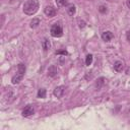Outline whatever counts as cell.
Masks as SVG:
<instances>
[{"label":"cell","instance_id":"obj_12","mask_svg":"<svg viewBox=\"0 0 130 130\" xmlns=\"http://www.w3.org/2000/svg\"><path fill=\"white\" fill-rule=\"evenodd\" d=\"M17 72H19V73L24 75V73H25V65L22 64V63H19L17 65Z\"/></svg>","mask_w":130,"mask_h":130},{"label":"cell","instance_id":"obj_1","mask_svg":"<svg viewBox=\"0 0 130 130\" xmlns=\"http://www.w3.org/2000/svg\"><path fill=\"white\" fill-rule=\"evenodd\" d=\"M40 7L39 0H26L22 6V10L26 15H34L38 12Z\"/></svg>","mask_w":130,"mask_h":130},{"label":"cell","instance_id":"obj_13","mask_svg":"<svg viewBox=\"0 0 130 130\" xmlns=\"http://www.w3.org/2000/svg\"><path fill=\"white\" fill-rule=\"evenodd\" d=\"M46 93H47V91H46L45 88H40L38 90V98L44 99V98H46Z\"/></svg>","mask_w":130,"mask_h":130},{"label":"cell","instance_id":"obj_10","mask_svg":"<svg viewBox=\"0 0 130 130\" xmlns=\"http://www.w3.org/2000/svg\"><path fill=\"white\" fill-rule=\"evenodd\" d=\"M42 47H43V49H44L45 51H48V50L51 48V43H50V41H49L48 39H44V41H43V43H42Z\"/></svg>","mask_w":130,"mask_h":130},{"label":"cell","instance_id":"obj_22","mask_svg":"<svg viewBox=\"0 0 130 130\" xmlns=\"http://www.w3.org/2000/svg\"><path fill=\"white\" fill-rule=\"evenodd\" d=\"M126 4H127V6H128V8H130V0H127V2H126Z\"/></svg>","mask_w":130,"mask_h":130},{"label":"cell","instance_id":"obj_4","mask_svg":"<svg viewBox=\"0 0 130 130\" xmlns=\"http://www.w3.org/2000/svg\"><path fill=\"white\" fill-rule=\"evenodd\" d=\"M34 108L30 106V105H28V106H26L23 110H22V116L23 117H28V116H31L32 114H34Z\"/></svg>","mask_w":130,"mask_h":130},{"label":"cell","instance_id":"obj_21","mask_svg":"<svg viewBox=\"0 0 130 130\" xmlns=\"http://www.w3.org/2000/svg\"><path fill=\"white\" fill-rule=\"evenodd\" d=\"M127 40L130 42V30H129V31H127Z\"/></svg>","mask_w":130,"mask_h":130},{"label":"cell","instance_id":"obj_18","mask_svg":"<svg viewBox=\"0 0 130 130\" xmlns=\"http://www.w3.org/2000/svg\"><path fill=\"white\" fill-rule=\"evenodd\" d=\"M99 11H100L101 13H106V12H107V7L104 6V5H101L100 8H99Z\"/></svg>","mask_w":130,"mask_h":130},{"label":"cell","instance_id":"obj_9","mask_svg":"<svg viewBox=\"0 0 130 130\" xmlns=\"http://www.w3.org/2000/svg\"><path fill=\"white\" fill-rule=\"evenodd\" d=\"M75 12H76V7H75V5H73V4L68 5V7H67V13H68L70 16H73V15L75 14Z\"/></svg>","mask_w":130,"mask_h":130},{"label":"cell","instance_id":"obj_3","mask_svg":"<svg viewBox=\"0 0 130 130\" xmlns=\"http://www.w3.org/2000/svg\"><path fill=\"white\" fill-rule=\"evenodd\" d=\"M44 12H45V14H46L48 17H53V16H55V14H56V9H55L52 5H47V6L45 7V9H44Z\"/></svg>","mask_w":130,"mask_h":130},{"label":"cell","instance_id":"obj_15","mask_svg":"<svg viewBox=\"0 0 130 130\" xmlns=\"http://www.w3.org/2000/svg\"><path fill=\"white\" fill-rule=\"evenodd\" d=\"M104 80H105L104 77H100V78L96 80V82H95V87H96V89H100V88L102 87V85L104 84Z\"/></svg>","mask_w":130,"mask_h":130},{"label":"cell","instance_id":"obj_16","mask_svg":"<svg viewBox=\"0 0 130 130\" xmlns=\"http://www.w3.org/2000/svg\"><path fill=\"white\" fill-rule=\"evenodd\" d=\"M92 59H93L92 55H91V54H88V55L86 56V59H85V64H86L87 66H89V65L92 63Z\"/></svg>","mask_w":130,"mask_h":130},{"label":"cell","instance_id":"obj_11","mask_svg":"<svg viewBox=\"0 0 130 130\" xmlns=\"http://www.w3.org/2000/svg\"><path fill=\"white\" fill-rule=\"evenodd\" d=\"M114 69L117 71V72H120L123 70V63L121 61H116L115 64H114Z\"/></svg>","mask_w":130,"mask_h":130},{"label":"cell","instance_id":"obj_6","mask_svg":"<svg viewBox=\"0 0 130 130\" xmlns=\"http://www.w3.org/2000/svg\"><path fill=\"white\" fill-rule=\"evenodd\" d=\"M23 76H24L23 74L17 72V73H16L14 76H12V78H11V82H12V84H18V83L22 80Z\"/></svg>","mask_w":130,"mask_h":130},{"label":"cell","instance_id":"obj_5","mask_svg":"<svg viewBox=\"0 0 130 130\" xmlns=\"http://www.w3.org/2000/svg\"><path fill=\"white\" fill-rule=\"evenodd\" d=\"M113 38H114V35H113V32L110 31V30L104 31V32L102 34V39H103V41H105V42H110Z\"/></svg>","mask_w":130,"mask_h":130},{"label":"cell","instance_id":"obj_2","mask_svg":"<svg viewBox=\"0 0 130 130\" xmlns=\"http://www.w3.org/2000/svg\"><path fill=\"white\" fill-rule=\"evenodd\" d=\"M50 32H51V36L52 37H54V38H60L63 35L62 26L60 24H58V23H55L54 25H52Z\"/></svg>","mask_w":130,"mask_h":130},{"label":"cell","instance_id":"obj_17","mask_svg":"<svg viewBox=\"0 0 130 130\" xmlns=\"http://www.w3.org/2000/svg\"><path fill=\"white\" fill-rule=\"evenodd\" d=\"M55 1H56V4L58 7H62V6L67 5V0H55Z\"/></svg>","mask_w":130,"mask_h":130},{"label":"cell","instance_id":"obj_19","mask_svg":"<svg viewBox=\"0 0 130 130\" xmlns=\"http://www.w3.org/2000/svg\"><path fill=\"white\" fill-rule=\"evenodd\" d=\"M56 54H57V55H64V56H65V55H67L68 53H67L66 50H62V51H57Z\"/></svg>","mask_w":130,"mask_h":130},{"label":"cell","instance_id":"obj_14","mask_svg":"<svg viewBox=\"0 0 130 130\" xmlns=\"http://www.w3.org/2000/svg\"><path fill=\"white\" fill-rule=\"evenodd\" d=\"M39 24H40V19L39 18H34L31 21H30V27L31 28H35V27H37V26H39Z\"/></svg>","mask_w":130,"mask_h":130},{"label":"cell","instance_id":"obj_8","mask_svg":"<svg viewBox=\"0 0 130 130\" xmlns=\"http://www.w3.org/2000/svg\"><path fill=\"white\" fill-rule=\"evenodd\" d=\"M57 74H58V70H57L56 66H54V65L50 66L49 69H48V75L50 77H55Z\"/></svg>","mask_w":130,"mask_h":130},{"label":"cell","instance_id":"obj_20","mask_svg":"<svg viewBox=\"0 0 130 130\" xmlns=\"http://www.w3.org/2000/svg\"><path fill=\"white\" fill-rule=\"evenodd\" d=\"M85 24H86V23H85V21H83V20H79V21H78V25H79L80 28H83V27L85 26Z\"/></svg>","mask_w":130,"mask_h":130},{"label":"cell","instance_id":"obj_23","mask_svg":"<svg viewBox=\"0 0 130 130\" xmlns=\"http://www.w3.org/2000/svg\"><path fill=\"white\" fill-rule=\"evenodd\" d=\"M108 1H110V2H112V1H114V0H108Z\"/></svg>","mask_w":130,"mask_h":130},{"label":"cell","instance_id":"obj_7","mask_svg":"<svg viewBox=\"0 0 130 130\" xmlns=\"http://www.w3.org/2000/svg\"><path fill=\"white\" fill-rule=\"evenodd\" d=\"M64 89H65V87H64L63 85L57 86V87L54 89L53 93H54V95H55L56 98H61V96L63 95V93H64Z\"/></svg>","mask_w":130,"mask_h":130}]
</instances>
